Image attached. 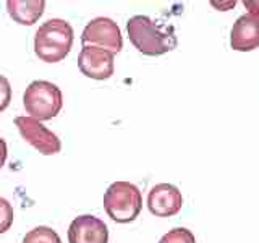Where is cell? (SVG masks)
Masks as SVG:
<instances>
[{
  "label": "cell",
  "instance_id": "6da1fadb",
  "mask_svg": "<svg viewBox=\"0 0 259 243\" xmlns=\"http://www.w3.org/2000/svg\"><path fill=\"white\" fill-rule=\"evenodd\" d=\"M126 32L132 44L144 55H164L178 46L174 26L157 23L146 15H135L126 21Z\"/></svg>",
  "mask_w": 259,
  "mask_h": 243
},
{
  "label": "cell",
  "instance_id": "7a4b0ae2",
  "mask_svg": "<svg viewBox=\"0 0 259 243\" xmlns=\"http://www.w3.org/2000/svg\"><path fill=\"white\" fill-rule=\"evenodd\" d=\"M73 37V26L68 21L52 18L36 31L34 52L42 62L57 63L70 54Z\"/></svg>",
  "mask_w": 259,
  "mask_h": 243
},
{
  "label": "cell",
  "instance_id": "3957f363",
  "mask_svg": "<svg viewBox=\"0 0 259 243\" xmlns=\"http://www.w3.org/2000/svg\"><path fill=\"white\" fill-rule=\"evenodd\" d=\"M143 196L136 185L130 182H113L104 193V209L118 224L133 222L141 214Z\"/></svg>",
  "mask_w": 259,
  "mask_h": 243
},
{
  "label": "cell",
  "instance_id": "277c9868",
  "mask_svg": "<svg viewBox=\"0 0 259 243\" xmlns=\"http://www.w3.org/2000/svg\"><path fill=\"white\" fill-rule=\"evenodd\" d=\"M24 109L34 120H51L59 115L63 105L60 88L44 79H36L28 85L23 94Z\"/></svg>",
  "mask_w": 259,
  "mask_h": 243
},
{
  "label": "cell",
  "instance_id": "5b68a950",
  "mask_svg": "<svg viewBox=\"0 0 259 243\" xmlns=\"http://www.w3.org/2000/svg\"><path fill=\"white\" fill-rule=\"evenodd\" d=\"M81 43L84 46L88 44L105 49L115 55L123 47V37H121L120 28L115 21L107 18V16H97L84 26L83 34H81Z\"/></svg>",
  "mask_w": 259,
  "mask_h": 243
},
{
  "label": "cell",
  "instance_id": "8992f818",
  "mask_svg": "<svg viewBox=\"0 0 259 243\" xmlns=\"http://www.w3.org/2000/svg\"><path fill=\"white\" fill-rule=\"evenodd\" d=\"M13 122L16 128H18L20 135L40 154L52 156V154L60 152V138L49 128H46L39 120H34L31 117H16Z\"/></svg>",
  "mask_w": 259,
  "mask_h": 243
},
{
  "label": "cell",
  "instance_id": "52a82bcc",
  "mask_svg": "<svg viewBox=\"0 0 259 243\" xmlns=\"http://www.w3.org/2000/svg\"><path fill=\"white\" fill-rule=\"evenodd\" d=\"M79 71L93 79H107L113 75V54L101 47L84 46L78 55Z\"/></svg>",
  "mask_w": 259,
  "mask_h": 243
},
{
  "label": "cell",
  "instance_id": "ba28073f",
  "mask_svg": "<svg viewBox=\"0 0 259 243\" xmlns=\"http://www.w3.org/2000/svg\"><path fill=\"white\" fill-rule=\"evenodd\" d=\"M68 243H109V229L99 217L78 216L68 227Z\"/></svg>",
  "mask_w": 259,
  "mask_h": 243
},
{
  "label": "cell",
  "instance_id": "9c48e42d",
  "mask_svg": "<svg viewBox=\"0 0 259 243\" xmlns=\"http://www.w3.org/2000/svg\"><path fill=\"white\" fill-rule=\"evenodd\" d=\"M183 196L175 185L159 183L152 186L148 194V209L157 217H170L180 213Z\"/></svg>",
  "mask_w": 259,
  "mask_h": 243
},
{
  "label": "cell",
  "instance_id": "30bf717a",
  "mask_svg": "<svg viewBox=\"0 0 259 243\" xmlns=\"http://www.w3.org/2000/svg\"><path fill=\"white\" fill-rule=\"evenodd\" d=\"M230 46L240 52H249L259 47V16L246 13L233 23Z\"/></svg>",
  "mask_w": 259,
  "mask_h": 243
},
{
  "label": "cell",
  "instance_id": "8fae6325",
  "mask_svg": "<svg viewBox=\"0 0 259 243\" xmlns=\"http://www.w3.org/2000/svg\"><path fill=\"white\" fill-rule=\"evenodd\" d=\"M46 0H7V12L12 20L31 26L34 24L44 13Z\"/></svg>",
  "mask_w": 259,
  "mask_h": 243
},
{
  "label": "cell",
  "instance_id": "7c38bea8",
  "mask_svg": "<svg viewBox=\"0 0 259 243\" xmlns=\"http://www.w3.org/2000/svg\"><path fill=\"white\" fill-rule=\"evenodd\" d=\"M23 243H62L59 233L51 227L39 225L24 235Z\"/></svg>",
  "mask_w": 259,
  "mask_h": 243
},
{
  "label": "cell",
  "instance_id": "4fadbf2b",
  "mask_svg": "<svg viewBox=\"0 0 259 243\" xmlns=\"http://www.w3.org/2000/svg\"><path fill=\"white\" fill-rule=\"evenodd\" d=\"M159 243H196V238L191 230L185 229V227H177V229L168 230L159 240Z\"/></svg>",
  "mask_w": 259,
  "mask_h": 243
},
{
  "label": "cell",
  "instance_id": "5bb4252c",
  "mask_svg": "<svg viewBox=\"0 0 259 243\" xmlns=\"http://www.w3.org/2000/svg\"><path fill=\"white\" fill-rule=\"evenodd\" d=\"M13 224V208L5 198L0 196V235L5 233Z\"/></svg>",
  "mask_w": 259,
  "mask_h": 243
},
{
  "label": "cell",
  "instance_id": "9a60e30c",
  "mask_svg": "<svg viewBox=\"0 0 259 243\" xmlns=\"http://www.w3.org/2000/svg\"><path fill=\"white\" fill-rule=\"evenodd\" d=\"M12 102V86L8 79L0 75V113H2Z\"/></svg>",
  "mask_w": 259,
  "mask_h": 243
},
{
  "label": "cell",
  "instance_id": "2e32d148",
  "mask_svg": "<svg viewBox=\"0 0 259 243\" xmlns=\"http://www.w3.org/2000/svg\"><path fill=\"white\" fill-rule=\"evenodd\" d=\"M8 156V148H7V143L2 136H0V169L5 166V160Z\"/></svg>",
  "mask_w": 259,
  "mask_h": 243
},
{
  "label": "cell",
  "instance_id": "e0dca14e",
  "mask_svg": "<svg viewBox=\"0 0 259 243\" xmlns=\"http://www.w3.org/2000/svg\"><path fill=\"white\" fill-rule=\"evenodd\" d=\"M245 7L248 8V12L251 15H256L259 16V0H245Z\"/></svg>",
  "mask_w": 259,
  "mask_h": 243
}]
</instances>
